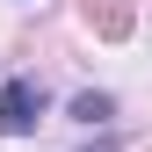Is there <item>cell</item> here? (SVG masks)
<instances>
[{
	"instance_id": "obj_2",
	"label": "cell",
	"mask_w": 152,
	"mask_h": 152,
	"mask_svg": "<svg viewBox=\"0 0 152 152\" xmlns=\"http://www.w3.org/2000/svg\"><path fill=\"white\" fill-rule=\"evenodd\" d=\"M87 22H102V36H123V7L116 0H87Z\"/></svg>"
},
{
	"instance_id": "obj_1",
	"label": "cell",
	"mask_w": 152,
	"mask_h": 152,
	"mask_svg": "<svg viewBox=\"0 0 152 152\" xmlns=\"http://www.w3.org/2000/svg\"><path fill=\"white\" fill-rule=\"evenodd\" d=\"M36 116H44V87L36 80H7L0 87V130H7V138H29Z\"/></svg>"
}]
</instances>
